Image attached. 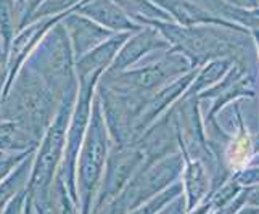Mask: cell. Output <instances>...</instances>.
Instances as JSON below:
<instances>
[{"label": "cell", "instance_id": "1", "mask_svg": "<svg viewBox=\"0 0 259 214\" xmlns=\"http://www.w3.org/2000/svg\"><path fill=\"white\" fill-rule=\"evenodd\" d=\"M164 39L190 60L193 68H201L216 58H232L249 71L259 73V57L251 31L221 24L182 26L176 21H150Z\"/></svg>", "mask_w": 259, "mask_h": 214}, {"label": "cell", "instance_id": "2", "mask_svg": "<svg viewBox=\"0 0 259 214\" xmlns=\"http://www.w3.org/2000/svg\"><path fill=\"white\" fill-rule=\"evenodd\" d=\"M61 100L50 85L32 71L23 66L16 74L0 105V118L18 122L35 140H42L55 119Z\"/></svg>", "mask_w": 259, "mask_h": 214}, {"label": "cell", "instance_id": "3", "mask_svg": "<svg viewBox=\"0 0 259 214\" xmlns=\"http://www.w3.org/2000/svg\"><path fill=\"white\" fill-rule=\"evenodd\" d=\"M111 145L113 142L110 139L108 129H106L103 119L102 105L95 94L91 122H89L82 147L81 151H79L76 169V185L81 214L92 212V206L105 173L106 159H108Z\"/></svg>", "mask_w": 259, "mask_h": 214}, {"label": "cell", "instance_id": "4", "mask_svg": "<svg viewBox=\"0 0 259 214\" xmlns=\"http://www.w3.org/2000/svg\"><path fill=\"white\" fill-rule=\"evenodd\" d=\"M61 21L47 32L24 65L35 71L50 85L58 99L63 100L71 91L79 89V81L76 74V57L73 46H71L65 24Z\"/></svg>", "mask_w": 259, "mask_h": 214}, {"label": "cell", "instance_id": "5", "mask_svg": "<svg viewBox=\"0 0 259 214\" xmlns=\"http://www.w3.org/2000/svg\"><path fill=\"white\" fill-rule=\"evenodd\" d=\"M192 69L195 68L190 60L176 47H171L147 57L139 66L121 73H103L98 82L121 91L153 94Z\"/></svg>", "mask_w": 259, "mask_h": 214}, {"label": "cell", "instance_id": "6", "mask_svg": "<svg viewBox=\"0 0 259 214\" xmlns=\"http://www.w3.org/2000/svg\"><path fill=\"white\" fill-rule=\"evenodd\" d=\"M77 92L79 89L71 91L61 100L55 119L50 124L47 132L44 134L40 144L35 150L31 179L28 184V193L32 198H42L49 195L58 176L66 147V132L76 105Z\"/></svg>", "mask_w": 259, "mask_h": 214}, {"label": "cell", "instance_id": "7", "mask_svg": "<svg viewBox=\"0 0 259 214\" xmlns=\"http://www.w3.org/2000/svg\"><path fill=\"white\" fill-rule=\"evenodd\" d=\"M150 95L97 84V97L102 105L103 119L114 145H132L136 142V124Z\"/></svg>", "mask_w": 259, "mask_h": 214}, {"label": "cell", "instance_id": "8", "mask_svg": "<svg viewBox=\"0 0 259 214\" xmlns=\"http://www.w3.org/2000/svg\"><path fill=\"white\" fill-rule=\"evenodd\" d=\"M100 81V77H89L84 81H79V92L73 114H71V121L66 132V147L63 161L60 164L58 176L63 179L65 185L77 203V185H76V169H77V158L79 151H81L82 142L85 137V132L91 122L92 114V103L97 94V84Z\"/></svg>", "mask_w": 259, "mask_h": 214}, {"label": "cell", "instance_id": "9", "mask_svg": "<svg viewBox=\"0 0 259 214\" xmlns=\"http://www.w3.org/2000/svg\"><path fill=\"white\" fill-rule=\"evenodd\" d=\"M147 164L145 153L136 144L111 145L105 173L98 187L92 211H98L113 201L124 190L134 176Z\"/></svg>", "mask_w": 259, "mask_h": 214}, {"label": "cell", "instance_id": "10", "mask_svg": "<svg viewBox=\"0 0 259 214\" xmlns=\"http://www.w3.org/2000/svg\"><path fill=\"white\" fill-rule=\"evenodd\" d=\"M71 12H66L63 15H57V16H50V18H40V20L28 23L18 31V34L12 40L10 49H8V53H7V68H8L7 89L10 87V84L13 82L16 74L20 73V69L26 63V60H28L32 55V52L39 47V44L44 40L47 32L53 28V26L58 24L61 20H63L66 15H69Z\"/></svg>", "mask_w": 259, "mask_h": 214}, {"label": "cell", "instance_id": "11", "mask_svg": "<svg viewBox=\"0 0 259 214\" xmlns=\"http://www.w3.org/2000/svg\"><path fill=\"white\" fill-rule=\"evenodd\" d=\"M145 153L147 163H153L179 151V116L176 103L161 118L134 142Z\"/></svg>", "mask_w": 259, "mask_h": 214}, {"label": "cell", "instance_id": "12", "mask_svg": "<svg viewBox=\"0 0 259 214\" xmlns=\"http://www.w3.org/2000/svg\"><path fill=\"white\" fill-rule=\"evenodd\" d=\"M171 47V44L164 39V35L156 28L144 26L140 31L131 34V37L121 47L111 66L105 73H121V71L131 69L147 57L153 55L156 52L169 50Z\"/></svg>", "mask_w": 259, "mask_h": 214}, {"label": "cell", "instance_id": "13", "mask_svg": "<svg viewBox=\"0 0 259 214\" xmlns=\"http://www.w3.org/2000/svg\"><path fill=\"white\" fill-rule=\"evenodd\" d=\"M196 73H198V68L189 71L187 74L177 77L176 81L169 82L167 85L161 87L159 91H156V92H153L150 95V99L147 100L145 108L142 110L139 119H137V124H136V140L156 119L161 118V116L187 92V89H189V85L192 84Z\"/></svg>", "mask_w": 259, "mask_h": 214}, {"label": "cell", "instance_id": "14", "mask_svg": "<svg viewBox=\"0 0 259 214\" xmlns=\"http://www.w3.org/2000/svg\"><path fill=\"white\" fill-rule=\"evenodd\" d=\"M61 23L65 24L66 32L69 35L76 60L79 57L85 55L87 52H91L97 46H100L105 40H108L116 34L110 29L103 28L102 24L95 23L91 18L77 13L76 10L66 15L65 20Z\"/></svg>", "mask_w": 259, "mask_h": 214}, {"label": "cell", "instance_id": "15", "mask_svg": "<svg viewBox=\"0 0 259 214\" xmlns=\"http://www.w3.org/2000/svg\"><path fill=\"white\" fill-rule=\"evenodd\" d=\"M134 32H116L113 37L97 46L85 55L76 60V74L77 81H84L89 77H102V74L111 66L121 47L126 44Z\"/></svg>", "mask_w": 259, "mask_h": 214}, {"label": "cell", "instance_id": "16", "mask_svg": "<svg viewBox=\"0 0 259 214\" xmlns=\"http://www.w3.org/2000/svg\"><path fill=\"white\" fill-rule=\"evenodd\" d=\"M76 12L91 18L113 32H137L144 28L142 24L134 21L113 0H84L76 7Z\"/></svg>", "mask_w": 259, "mask_h": 214}, {"label": "cell", "instance_id": "17", "mask_svg": "<svg viewBox=\"0 0 259 214\" xmlns=\"http://www.w3.org/2000/svg\"><path fill=\"white\" fill-rule=\"evenodd\" d=\"M256 139L257 134L248 129L245 119L240 122L235 134H232L229 142L219 156V161L226 171L234 176L235 173L242 171L246 166L251 164L256 155Z\"/></svg>", "mask_w": 259, "mask_h": 214}, {"label": "cell", "instance_id": "18", "mask_svg": "<svg viewBox=\"0 0 259 214\" xmlns=\"http://www.w3.org/2000/svg\"><path fill=\"white\" fill-rule=\"evenodd\" d=\"M181 153L184 156V173H182L181 181L184 184L187 211H190L211 195L212 181H211V174L206 169V166L190 158L184 150H181Z\"/></svg>", "mask_w": 259, "mask_h": 214}, {"label": "cell", "instance_id": "19", "mask_svg": "<svg viewBox=\"0 0 259 214\" xmlns=\"http://www.w3.org/2000/svg\"><path fill=\"white\" fill-rule=\"evenodd\" d=\"M235 60L232 58H216L208 61L206 65H203L198 68L195 79L192 84L187 89V92L181 97V99H189V97H198L201 92L208 91L212 85H216L221 82L224 76L230 71V68L234 66Z\"/></svg>", "mask_w": 259, "mask_h": 214}, {"label": "cell", "instance_id": "20", "mask_svg": "<svg viewBox=\"0 0 259 214\" xmlns=\"http://www.w3.org/2000/svg\"><path fill=\"white\" fill-rule=\"evenodd\" d=\"M40 142L29 136L20 124L0 118V150L2 151H35Z\"/></svg>", "mask_w": 259, "mask_h": 214}, {"label": "cell", "instance_id": "21", "mask_svg": "<svg viewBox=\"0 0 259 214\" xmlns=\"http://www.w3.org/2000/svg\"><path fill=\"white\" fill-rule=\"evenodd\" d=\"M34 155H35V151L26 158L24 161L0 184V214H2V211L7 208V204L10 203L18 193L28 189L31 171H32V163H34Z\"/></svg>", "mask_w": 259, "mask_h": 214}, {"label": "cell", "instance_id": "22", "mask_svg": "<svg viewBox=\"0 0 259 214\" xmlns=\"http://www.w3.org/2000/svg\"><path fill=\"white\" fill-rule=\"evenodd\" d=\"M113 2L122 8L134 21L147 26L150 21H174L172 16L169 15L161 7H158L151 0H113Z\"/></svg>", "mask_w": 259, "mask_h": 214}, {"label": "cell", "instance_id": "23", "mask_svg": "<svg viewBox=\"0 0 259 214\" xmlns=\"http://www.w3.org/2000/svg\"><path fill=\"white\" fill-rule=\"evenodd\" d=\"M21 28V8L16 0H0V35L8 53L10 44Z\"/></svg>", "mask_w": 259, "mask_h": 214}, {"label": "cell", "instance_id": "24", "mask_svg": "<svg viewBox=\"0 0 259 214\" xmlns=\"http://www.w3.org/2000/svg\"><path fill=\"white\" fill-rule=\"evenodd\" d=\"M182 193H184V184H182V181H177L171 187H167L166 190L155 195L153 198H150L145 203H142L139 208L131 211L129 214H158L166 206V204H169L177 197H181Z\"/></svg>", "mask_w": 259, "mask_h": 214}, {"label": "cell", "instance_id": "25", "mask_svg": "<svg viewBox=\"0 0 259 214\" xmlns=\"http://www.w3.org/2000/svg\"><path fill=\"white\" fill-rule=\"evenodd\" d=\"M52 195H53V201H55L57 214H81L79 203L71 197L68 187L65 185L63 179L60 176H57L55 182H53Z\"/></svg>", "mask_w": 259, "mask_h": 214}, {"label": "cell", "instance_id": "26", "mask_svg": "<svg viewBox=\"0 0 259 214\" xmlns=\"http://www.w3.org/2000/svg\"><path fill=\"white\" fill-rule=\"evenodd\" d=\"M82 2L84 0H46V2H44L37 10L34 12L31 21L40 20V18H50V16L63 15L66 12L74 10V8Z\"/></svg>", "mask_w": 259, "mask_h": 214}, {"label": "cell", "instance_id": "27", "mask_svg": "<svg viewBox=\"0 0 259 214\" xmlns=\"http://www.w3.org/2000/svg\"><path fill=\"white\" fill-rule=\"evenodd\" d=\"M34 151H2L0 150V184Z\"/></svg>", "mask_w": 259, "mask_h": 214}, {"label": "cell", "instance_id": "28", "mask_svg": "<svg viewBox=\"0 0 259 214\" xmlns=\"http://www.w3.org/2000/svg\"><path fill=\"white\" fill-rule=\"evenodd\" d=\"M234 179L242 185V187H248V185H256L259 184V164H253V166H246L242 171L235 173Z\"/></svg>", "mask_w": 259, "mask_h": 214}, {"label": "cell", "instance_id": "29", "mask_svg": "<svg viewBox=\"0 0 259 214\" xmlns=\"http://www.w3.org/2000/svg\"><path fill=\"white\" fill-rule=\"evenodd\" d=\"M26 201H28V189L18 193L16 197L7 204V208L2 211V214H24Z\"/></svg>", "mask_w": 259, "mask_h": 214}, {"label": "cell", "instance_id": "30", "mask_svg": "<svg viewBox=\"0 0 259 214\" xmlns=\"http://www.w3.org/2000/svg\"><path fill=\"white\" fill-rule=\"evenodd\" d=\"M158 214H187V200L185 195L182 193L181 197H177L176 200H172L169 204L159 211Z\"/></svg>", "mask_w": 259, "mask_h": 214}, {"label": "cell", "instance_id": "31", "mask_svg": "<svg viewBox=\"0 0 259 214\" xmlns=\"http://www.w3.org/2000/svg\"><path fill=\"white\" fill-rule=\"evenodd\" d=\"M240 195L243 197L246 206H254V208H259V184L256 185H248V187H243Z\"/></svg>", "mask_w": 259, "mask_h": 214}, {"label": "cell", "instance_id": "32", "mask_svg": "<svg viewBox=\"0 0 259 214\" xmlns=\"http://www.w3.org/2000/svg\"><path fill=\"white\" fill-rule=\"evenodd\" d=\"M46 2V0H26L23 8H21V28L24 24H28L31 21V18L34 15V12L37 10V8ZM20 28V29H21Z\"/></svg>", "mask_w": 259, "mask_h": 214}, {"label": "cell", "instance_id": "33", "mask_svg": "<svg viewBox=\"0 0 259 214\" xmlns=\"http://www.w3.org/2000/svg\"><path fill=\"white\" fill-rule=\"evenodd\" d=\"M7 84H8V68H7V57L0 60V105L5 97L7 91Z\"/></svg>", "mask_w": 259, "mask_h": 214}, {"label": "cell", "instance_id": "34", "mask_svg": "<svg viewBox=\"0 0 259 214\" xmlns=\"http://www.w3.org/2000/svg\"><path fill=\"white\" fill-rule=\"evenodd\" d=\"M226 4L234 5V7H240V8H259V0H224Z\"/></svg>", "mask_w": 259, "mask_h": 214}, {"label": "cell", "instance_id": "35", "mask_svg": "<svg viewBox=\"0 0 259 214\" xmlns=\"http://www.w3.org/2000/svg\"><path fill=\"white\" fill-rule=\"evenodd\" d=\"M24 214H37L35 212V208H34V203L29 197V193H28V201H26V208H24Z\"/></svg>", "mask_w": 259, "mask_h": 214}, {"label": "cell", "instance_id": "36", "mask_svg": "<svg viewBox=\"0 0 259 214\" xmlns=\"http://www.w3.org/2000/svg\"><path fill=\"white\" fill-rule=\"evenodd\" d=\"M237 214H259V208H254V206H245L240 209Z\"/></svg>", "mask_w": 259, "mask_h": 214}, {"label": "cell", "instance_id": "37", "mask_svg": "<svg viewBox=\"0 0 259 214\" xmlns=\"http://www.w3.org/2000/svg\"><path fill=\"white\" fill-rule=\"evenodd\" d=\"M7 57V49H5V44L2 40V35H0V60Z\"/></svg>", "mask_w": 259, "mask_h": 214}, {"label": "cell", "instance_id": "38", "mask_svg": "<svg viewBox=\"0 0 259 214\" xmlns=\"http://www.w3.org/2000/svg\"><path fill=\"white\" fill-rule=\"evenodd\" d=\"M253 34V39L256 42V49H257V57H259V31H251Z\"/></svg>", "mask_w": 259, "mask_h": 214}, {"label": "cell", "instance_id": "39", "mask_svg": "<svg viewBox=\"0 0 259 214\" xmlns=\"http://www.w3.org/2000/svg\"><path fill=\"white\" fill-rule=\"evenodd\" d=\"M253 164H259V151L254 155V158H253V161H251V164L249 166H253Z\"/></svg>", "mask_w": 259, "mask_h": 214}, {"label": "cell", "instance_id": "40", "mask_svg": "<svg viewBox=\"0 0 259 214\" xmlns=\"http://www.w3.org/2000/svg\"><path fill=\"white\" fill-rule=\"evenodd\" d=\"M193 2L200 4V5H203V7H206V4L209 2V0H193Z\"/></svg>", "mask_w": 259, "mask_h": 214}, {"label": "cell", "instance_id": "41", "mask_svg": "<svg viewBox=\"0 0 259 214\" xmlns=\"http://www.w3.org/2000/svg\"><path fill=\"white\" fill-rule=\"evenodd\" d=\"M16 2H18V5H20V8H23V5H24L26 0H16Z\"/></svg>", "mask_w": 259, "mask_h": 214}, {"label": "cell", "instance_id": "42", "mask_svg": "<svg viewBox=\"0 0 259 214\" xmlns=\"http://www.w3.org/2000/svg\"><path fill=\"white\" fill-rule=\"evenodd\" d=\"M211 214H214V211H212V212H211Z\"/></svg>", "mask_w": 259, "mask_h": 214}]
</instances>
